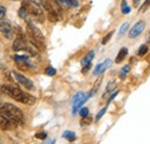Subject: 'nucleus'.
I'll return each instance as SVG.
<instances>
[{
	"label": "nucleus",
	"mask_w": 150,
	"mask_h": 144,
	"mask_svg": "<svg viewBox=\"0 0 150 144\" xmlns=\"http://www.w3.org/2000/svg\"><path fill=\"white\" fill-rule=\"evenodd\" d=\"M14 1H16V0H14Z\"/></svg>",
	"instance_id": "72a5a7b5"
},
{
	"label": "nucleus",
	"mask_w": 150,
	"mask_h": 144,
	"mask_svg": "<svg viewBox=\"0 0 150 144\" xmlns=\"http://www.w3.org/2000/svg\"><path fill=\"white\" fill-rule=\"evenodd\" d=\"M115 87H117V83H115L114 81H113V82H111V83H109V84H108V87H106V89H105V93L103 95V97L105 98V97H106V96H108L110 92H112L113 89H115Z\"/></svg>",
	"instance_id": "f3484780"
},
{
	"label": "nucleus",
	"mask_w": 150,
	"mask_h": 144,
	"mask_svg": "<svg viewBox=\"0 0 150 144\" xmlns=\"http://www.w3.org/2000/svg\"><path fill=\"white\" fill-rule=\"evenodd\" d=\"M149 6H150V0H146V2H144L142 6H141L140 11H141V12H144V11H146V9H147Z\"/></svg>",
	"instance_id": "bb28decb"
},
{
	"label": "nucleus",
	"mask_w": 150,
	"mask_h": 144,
	"mask_svg": "<svg viewBox=\"0 0 150 144\" xmlns=\"http://www.w3.org/2000/svg\"><path fill=\"white\" fill-rule=\"evenodd\" d=\"M140 1H141V0H134V1H133V2H134V6H137V5L140 4Z\"/></svg>",
	"instance_id": "473e14b6"
},
{
	"label": "nucleus",
	"mask_w": 150,
	"mask_h": 144,
	"mask_svg": "<svg viewBox=\"0 0 150 144\" xmlns=\"http://www.w3.org/2000/svg\"><path fill=\"white\" fill-rule=\"evenodd\" d=\"M13 59L16 62L20 69H27L28 67H31V62L29 60V56H27V55H18L16 54L13 56Z\"/></svg>",
	"instance_id": "9d476101"
},
{
	"label": "nucleus",
	"mask_w": 150,
	"mask_h": 144,
	"mask_svg": "<svg viewBox=\"0 0 150 144\" xmlns=\"http://www.w3.org/2000/svg\"><path fill=\"white\" fill-rule=\"evenodd\" d=\"M1 92L11 97L12 99L20 102L25 105H34L36 103V98L24 91H22L18 87H14L12 84H4L1 85Z\"/></svg>",
	"instance_id": "f257e3e1"
},
{
	"label": "nucleus",
	"mask_w": 150,
	"mask_h": 144,
	"mask_svg": "<svg viewBox=\"0 0 150 144\" xmlns=\"http://www.w3.org/2000/svg\"><path fill=\"white\" fill-rule=\"evenodd\" d=\"M121 11H122V14H128V13H131V7L127 5L126 1H122V2H121Z\"/></svg>",
	"instance_id": "a211bd4d"
},
{
	"label": "nucleus",
	"mask_w": 150,
	"mask_h": 144,
	"mask_svg": "<svg viewBox=\"0 0 150 144\" xmlns=\"http://www.w3.org/2000/svg\"><path fill=\"white\" fill-rule=\"evenodd\" d=\"M106 109H108V106H105L104 108H102V109H100V111L98 112V114L96 115V121H99V120H100V118H102V116H103V115L105 114Z\"/></svg>",
	"instance_id": "5701e85b"
},
{
	"label": "nucleus",
	"mask_w": 150,
	"mask_h": 144,
	"mask_svg": "<svg viewBox=\"0 0 150 144\" xmlns=\"http://www.w3.org/2000/svg\"><path fill=\"white\" fill-rule=\"evenodd\" d=\"M144 28H146V24H144L143 21H139L137 23H135L133 25V28L129 30V34H128L129 38H135V37H137L139 35H141L143 32Z\"/></svg>",
	"instance_id": "9b49d317"
},
{
	"label": "nucleus",
	"mask_w": 150,
	"mask_h": 144,
	"mask_svg": "<svg viewBox=\"0 0 150 144\" xmlns=\"http://www.w3.org/2000/svg\"><path fill=\"white\" fill-rule=\"evenodd\" d=\"M6 14V8L4 6H0V18H2Z\"/></svg>",
	"instance_id": "7c9ffc66"
},
{
	"label": "nucleus",
	"mask_w": 150,
	"mask_h": 144,
	"mask_svg": "<svg viewBox=\"0 0 150 144\" xmlns=\"http://www.w3.org/2000/svg\"><path fill=\"white\" fill-rule=\"evenodd\" d=\"M29 1H31V2H34L36 5H40V2H42V0H29Z\"/></svg>",
	"instance_id": "2f4dec72"
},
{
	"label": "nucleus",
	"mask_w": 150,
	"mask_h": 144,
	"mask_svg": "<svg viewBox=\"0 0 150 144\" xmlns=\"http://www.w3.org/2000/svg\"><path fill=\"white\" fill-rule=\"evenodd\" d=\"M94 55H95L94 51H90L89 53L87 54V55H86V56L82 59V61H81V65L84 67V66H87V65L91 64V61H93V59H94Z\"/></svg>",
	"instance_id": "4468645a"
},
{
	"label": "nucleus",
	"mask_w": 150,
	"mask_h": 144,
	"mask_svg": "<svg viewBox=\"0 0 150 144\" xmlns=\"http://www.w3.org/2000/svg\"><path fill=\"white\" fill-rule=\"evenodd\" d=\"M12 49L14 50V51H22V50H28V51H30V52H33L31 50H29L28 49V46H27V38L25 36L19 31V34H18V36L15 38V40H14V43H13V46H12Z\"/></svg>",
	"instance_id": "6e6552de"
},
{
	"label": "nucleus",
	"mask_w": 150,
	"mask_h": 144,
	"mask_svg": "<svg viewBox=\"0 0 150 144\" xmlns=\"http://www.w3.org/2000/svg\"><path fill=\"white\" fill-rule=\"evenodd\" d=\"M127 54H128V49H127V47H121V49H120V51H119L118 54H117L115 62H117V64H120L121 61H124V60H125V58L127 56Z\"/></svg>",
	"instance_id": "ddd939ff"
},
{
	"label": "nucleus",
	"mask_w": 150,
	"mask_h": 144,
	"mask_svg": "<svg viewBox=\"0 0 150 144\" xmlns=\"http://www.w3.org/2000/svg\"><path fill=\"white\" fill-rule=\"evenodd\" d=\"M15 127H16V125L14 122H12L9 119H7V118H5L4 115L0 114V128L2 130H12Z\"/></svg>",
	"instance_id": "f8f14e48"
},
{
	"label": "nucleus",
	"mask_w": 150,
	"mask_h": 144,
	"mask_svg": "<svg viewBox=\"0 0 150 144\" xmlns=\"http://www.w3.org/2000/svg\"><path fill=\"white\" fill-rule=\"evenodd\" d=\"M62 137L66 138V140H68L69 142H73V141L76 140V135H75V133L71 131V130H66V131L62 134Z\"/></svg>",
	"instance_id": "dca6fc26"
},
{
	"label": "nucleus",
	"mask_w": 150,
	"mask_h": 144,
	"mask_svg": "<svg viewBox=\"0 0 150 144\" xmlns=\"http://www.w3.org/2000/svg\"><path fill=\"white\" fill-rule=\"evenodd\" d=\"M128 28H129V24H128V22H126V23H124L122 25H121V28H120V31H119V35H124L127 30H128Z\"/></svg>",
	"instance_id": "412c9836"
},
{
	"label": "nucleus",
	"mask_w": 150,
	"mask_h": 144,
	"mask_svg": "<svg viewBox=\"0 0 150 144\" xmlns=\"http://www.w3.org/2000/svg\"><path fill=\"white\" fill-rule=\"evenodd\" d=\"M56 73H57V71L53 68V67H47V68L45 69V74L49 75V76H54Z\"/></svg>",
	"instance_id": "b1692460"
},
{
	"label": "nucleus",
	"mask_w": 150,
	"mask_h": 144,
	"mask_svg": "<svg viewBox=\"0 0 150 144\" xmlns=\"http://www.w3.org/2000/svg\"><path fill=\"white\" fill-rule=\"evenodd\" d=\"M12 75H13V77L18 81V83L21 84V85H23L25 89H28V90H34V89H35V85H34L33 81L29 80V78H27V77H25L24 75H22L21 73L16 72V71H13V72H12Z\"/></svg>",
	"instance_id": "423d86ee"
},
{
	"label": "nucleus",
	"mask_w": 150,
	"mask_h": 144,
	"mask_svg": "<svg viewBox=\"0 0 150 144\" xmlns=\"http://www.w3.org/2000/svg\"><path fill=\"white\" fill-rule=\"evenodd\" d=\"M102 73H104V71H103V66H102V64H99V65H97L96 68H95L94 75L95 76H97V75H99V74H102Z\"/></svg>",
	"instance_id": "4be33fe9"
},
{
	"label": "nucleus",
	"mask_w": 150,
	"mask_h": 144,
	"mask_svg": "<svg viewBox=\"0 0 150 144\" xmlns=\"http://www.w3.org/2000/svg\"><path fill=\"white\" fill-rule=\"evenodd\" d=\"M36 137L40 138V140H45L46 138V133H38V134H36Z\"/></svg>",
	"instance_id": "c756f323"
},
{
	"label": "nucleus",
	"mask_w": 150,
	"mask_h": 144,
	"mask_svg": "<svg viewBox=\"0 0 150 144\" xmlns=\"http://www.w3.org/2000/svg\"><path fill=\"white\" fill-rule=\"evenodd\" d=\"M40 5L47 12V16L50 18V21L52 22L59 21V18L61 16V8L57 0H42Z\"/></svg>",
	"instance_id": "20e7f679"
},
{
	"label": "nucleus",
	"mask_w": 150,
	"mask_h": 144,
	"mask_svg": "<svg viewBox=\"0 0 150 144\" xmlns=\"http://www.w3.org/2000/svg\"><path fill=\"white\" fill-rule=\"evenodd\" d=\"M59 4H62L67 7H77L79 6V2L76 0H57Z\"/></svg>",
	"instance_id": "2eb2a0df"
},
{
	"label": "nucleus",
	"mask_w": 150,
	"mask_h": 144,
	"mask_svg": "<svg viewBox=\"0 0 150 144\" xmlns=\"http://www.w3.org/2000/svg\"><path fill=\"white\" fill-rule=\"evenodd\" d=\"M88 99V96L84 92H77L73 97L72 100V107H73V114H76L77 111L81 108V106L86 103V100Z\"/></svg>",
	"instance_id": "0eeeda50"
},
{
	"label": "nucleus",
	"mask_w": 150,
	"mask_h": 144,
	"mask_svg": "<svg viewBox=\"0 0 150 144\" xmlns=\"http://www.w3.org/2000/svg\"><path fill=\"white\" fill-rule=\"evenodd\" d=\"M112 35H113V31H111V32H109V34H108L106 36L104 37V39L102 40V44H103V45H105V44H106V43H108V42H109V40L111 39V37H112Z\"/></svg>",
	"instance_id": "a878e982"
},
{
	"label": "nucleus",
	"mask_w": 150,
	"mask_h": 144,
	"mask_svg": "<svg viewBox=\"0 0 150 144\" xmlns=\"http://www.w3.org/2000/svg\"><path fill=\"white\" fill-rule=\"evenodd\" d=\"M0 32H2L5 35V37L8 38V39H11L12 37L14 36L13 27L11 25L9 22H7V21H5L2 18H0Z\"/></svg>",
	"instance_id": "1a4fd4ad"
},
{
	"label": "nucleus",
	"mask_w": 150,
	"mask_h": 144,
	"mask_svg": "<svg viewBox=\"0 0 150 144\" xmlns=\"http://www.w3.org/2000/svg\"><path fill=\"white\" fill-rule=\"evenodd\" d=\"M129 69H131V67L127 65V66H125V67H122L121 68V71H120V78H125L126 77V75L128 74V72H129Z\"/></svg>",
	"instance_id": "6ab92c4d"
},
{
	"label": "nucleus",
	"mask_w": 150,
	"mask_h": 144,
	"mask_svg": "<svg viewBox=\"0 0 150 144\" xmlns=\"http://www.w3.org/2000/svg\"><path fill=\"white\" fill-rule=\"evenodd\" d=\"M88 114H89V109L87 107H83L80 109V115L82 116V118H84V116H88Z\"/></svg>",
	"instance_id": "393cba45"
},
{
	"label": "nucleus",
	"mask_w": 150,
	"mask_h": 144,
	"mask_svg": "<svg viewBox=\"0 0 150 144\" xmlns=\"http://www.w3.org/2000/svg\"><path fill=\"white\" fill-rule=\"evenodd\" d=\"M0 114L4 115L5 118L9 119L16 126L24 125L25 119H24L23 112L21 111V108H19L18 106H15V105H13V104L6 103V104L1 105V107H0Z\"/></svg>",
	"instance_id": "f03ea898"
},
{
	"label": "nucleus",
	"mask_w": 150,
	"mask_h": 144,
	"mask_svg": "<svg viewBox=\"0 0 150 144\" xmlns=\"http://www.w3.org/2000/svg\"><path fill=\"white\" fill-rule=\"evenodd\" d=\"M118 93H119V91H114V92H113L112 95H111V97L109 98V100H108V104H110V103L112 102L113 99H114V98L117 97V95H118Z\"/></svg>",
	"instance_id": "c85d7f7f"
},
{
	"label": "nucleus",
	"mask_w": 150,
	"mask_h": 144,
	"mask_svg": "<svg viewBox=\"0 0 150 144\" xmlns=\"http://www.w3.org/2000/svg\"><path fill=\"white\" fill-rule=\"evenodd\" d=\"M147 52H148V46H147V45H141V46H140V49H139L137 54H139L140 56H142V55H144Z\"/></svg>",
	"instance_id": "aec40b11"
},
{
	"label": "nucleus",
	"mask_w": 150,
	"mask_h": 144,
	"mask_svg": "<svg viewBox=\"0 0 150 144\" xmlns=\"http://www.w3.org/2000/svg\"><path fill=\"white\" fill-rule=\"evenodd\" d=\"M83 120H82V122H81V125H89L90 124V121H91V118H87V116H84V118H82Z\"/></svg>",
	"instance_id": "cd10ccee"
},
{
	"label": "nucleus",
	"mask_w": 150,
	"mask_h": 144,
	"mask_svg": "<svg viewBox=\"0 0 150 144\" xmlns=\"http://www.w3.org/2000/svg\"><path fill=\"white\" fill-rule=\"evenodd\" d=\"M27 36L29 38V40L31 42V44L38 49V50H44L45 47V43H44V35L40 32V30L38 29L35 24H33L31 22H28L27 24Z\"/></svg>",
	"instance_id": "7ed1b4c3"
},
{
	"label": "nucleus",
	"mask_w": 150,
	"mask_h": 144,
	"mask_svg": "<svg viewBox=\"0 0 150 144\" xmlns=\"http://www.w3.org/2000/svg\"><path fill=\"white\" fill-rule=\"evenodd\" d=\"M21 6L25 9V12L28 13V16H34V18H38V21H43V13L38 5L29 1V0H25L22 2Z\"/></svg>",
	"instance_id": "39448f33"
}]
</instances>
